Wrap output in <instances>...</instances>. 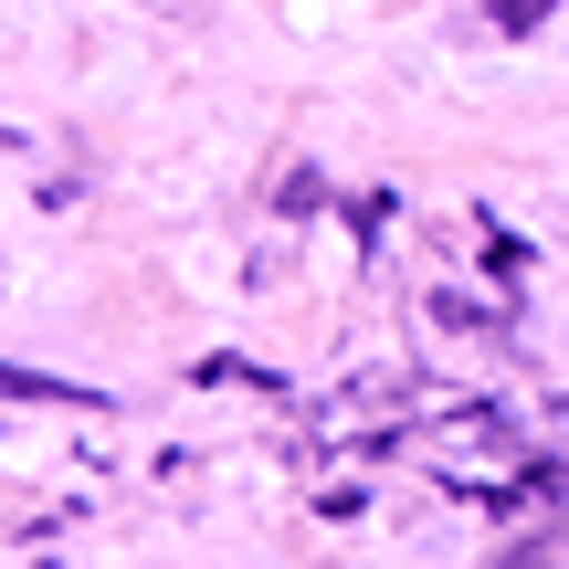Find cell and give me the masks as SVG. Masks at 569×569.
<instances>
[]
</instances>
